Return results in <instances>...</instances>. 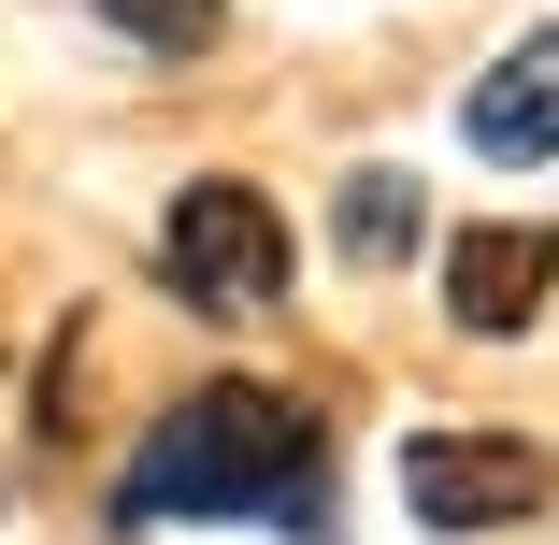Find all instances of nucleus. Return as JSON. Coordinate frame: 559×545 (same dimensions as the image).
<instances>
[{"label": "nucleus", "mask_w": 559, "mask_h": 545, "mask_svg": "<svg viewBox=\"0 0 559 545\" xmlns=\"http://www.w3.org/2000/svg\"><path fill=\"white\" fill-rule=\"evenodd\" d=\"M330 230H345V259H359V273H402V259L430 245V215H416V173H345Z\"/></svg>", "instance_id": "nucleus-6"}, {"label": "nucleus", "mask_w": 559, "mask_h": 545, "mask_svg": "<svg viewBox=\"0 0 559 545\" xmlns=\"http://www.w3.org/2000/svg\"><path fill=\"white\" fill-rule=\"evenodd\" d=\"M545 446H516V430H416L402 446V502H416V531H516V517H545Z\"/></svg>", "instance_id": "nucleus-3"}, {"label": "nucleus", "mask_w": 559, "mask_h": 545, "mask_svg": "<svg viewBox=\"0 0 559 545\" xmlns=\"http://www.w3.org/2000/svg\"><path fill=\"white\" fill-rule=\"evenodd\" d=\"M100 15H116L130 44H158V58H201L215 29H230V0H100Z\"/></svg>", "instance_id": "nucleus-7"}, {"label": "nucleus", "mask_w": 559, "mask_h": 545, "mask_svg": "<svg viewBox=\"0 0 559 545\" xmlns=\"http://www.w3.org/2000/svg\"><path fill=\"white\" fill-rule=\"evenodd\" d=\"M460 144H474L488 173H545V158H559V29H531L516 58H488V72H474Z\"/></svg>", "instance_id": "nucleus-4"}, {"label": "nucleus", "mask_w": 559, "mask_h": 545, "mask_svg": "<svg viewBox=\"0 0 559 545\" xmlns=\"http://www.w3.org/2000/svg\"><path fill=\"white\" fill-rule=\"evenodd\" d=\"M215 531V517H259L287 545H330V430L316 402L259 388V374H215L201 402H173L130 474H116V531Z\"/></svg>", "instance_id": "nucleus-1"}, {"label": "nucleus", "mask_w": 559, "mask_h": 545, "mask_svg": "<svg viewBox=\"0 0 559 545\" xmlns=\"http://www.w3.org/2000/svg\"><path fill=\"white\" fill-rule=\"evenodd\" d=\"M158 273H173L201 316H273V301H287V215H273L259 187H230V173H201V187L173 201V230H158Z\"/></svg>", "instance_id": "nucleus-2"}, {"label": "nucleus", "mask_w": 559, "mask_h": 545, "mask_svg": "<svg viewBox=\"0 0 559 545\" xmlns=\"http://www.w3.org/2000/svg\"><path fill=\"white\" fill-rule=\"evenodd\" d=\"M545 287H559V245L545 230H516V215H488V230H460L444 245V316H460V331H531L545 316Z\"/></svg>", "instance_id": "nucleus-5"}, {"label": "nucleus", "mask_w": 559, "mask_h": 545, "mask_svg": "<svg viewBox=\"0 0 559 545\" xmlns=\"http://www.w3.org/2000/svg\"><path fill=\"white\" fill-rule=\"evenodd\" d=\"M86 416V316H58V345H44V430Z\"/></svg>", "instance_id": "nucleus-8"}]
</instances>
